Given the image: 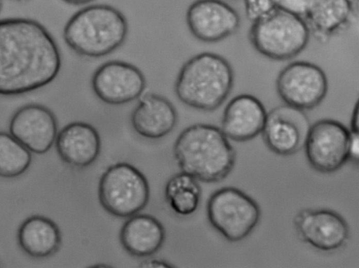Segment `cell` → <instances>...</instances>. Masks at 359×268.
<instances>
[{"mask_svg": "<svg viewBox=\"0 0 359 268\" xmlns=\"http://www.w3.org/2000/svg\"><path fill=\"white\" fill-rule=\"evenodd\" d=\"M61 65L57 44L42 24L24 17L0 20V95L42 88L55 79Z\"/></svg>", "mask_w": 359, "mask_h": 268, "instance_id": "1", "label": "cell"}, {"mask_svg": "<svg viewBox=\"0 0 359 268\" xmlns=\"http://www.w3.org/2000/svg\"><path fill=\"white\" fill-rule=\"evenodd\" d=\"M182 171L204 183L225 179L236 163V151L221 129L210 124H195L184 129L173 146Z\"/></svg>", "mask_w": 359, "mask_h": 268, "instance_id": "2", "label": "cell"}, {"mask_svg": "<svg viewBox=\"0 0 359 268\" xmlns=\"http://www.w3.org/2000/svg\"><path fill=\"white\" fill-rule=\"evenodd\" d=\"M234 72L223 56L203 52L188 59L175 83L178 99L193 108L212 111L220 107L231 92Z\"/></svg>", "mask_w": 359, "mask_h": 268, "instance_id": "3", "label": "cell"}, {"mask_svg": "<svg viewBox=\"0 0 359 268\" xmlns=\"http://www.w3.org/2000/svg\"><path fill=\"white\" fill-rule=\"evenodd\" d=\"M128 23L117 8L95 4L76 12L67 22L63 38L76 54L87 57L106 56L126 41Z\"/></svg>", "mask_w": 359, "mask_h": 268, "instance_id": "4", "label": "cell"}, {"mask_svg": "<svg viewBox=\"0 0 359 268\" xmlns=\"http://www.w3.org/2000/svg\"><path fill=\"white\" fill-rule=\"evenodd\" d=\"M252 22L248 34L251 45L272 60L294 58L309 41L311 32L304 19L278 8Z\"/></svg>", "mask_w": 359, "mask_h": 268, "instance_id": "5", "label": "cell"}, {"mask_svg": "<svg viewBox=\"0 0 359 268\" xmlns=\"http://www.w3.org/2000/svg\"><path fill=\"white\" fill-rule=\"evenodd\" d=\"M97 193L100 205L108 213L126 218L147 206L150 188L137 168L127 162H117L101 175Z\"/></svg>", "mask_w": 359, "mask_h": 268, "instance_id": "6", "label": "cell"}, {"mask_svg": "<svg viewBox=\"0 0 359 268\" xmlns=\"http://www.w3.org/2000/svg\"><path fill=\"white\" fill-rule=\"evenodd\" d=\"M210 225L230 242L246 238L258 225L261 210L257 202L241 190L227 186L218 189L207 202Z\"/></svg>", "mask_w": 359, "mask_h": 268, "instance_id": "7", "label": "cell"}, {"mask_svg": "<svg viewBox=\"0 0 359 268\" xmlns=\"http://www.w3.org/2000/svg\"><path fill=\"white\" fill-rule=\"evenodd\" d=\"M328 79L318 65L303 60L284 66L276 80L277 93L287 105L306 111L319 106L327 96Z\"/></svg>", "mask_w": 359, "mask_h": 268, "instance_id": "8", "label": "cell"}, {"mask_svg": "<svg viewBox=\"0 0 359 268\" xmlns=\"http://www.w3.org/2000/svg\"><path fill=\"white\" fill-rule=\"evenodd\" d=\"M349 131L333 119H321L311 125L304 144L309 165L323 174L341 169L348 162Z\"/></svg>", "mask_w": 359, "mask_h": 268, "instance_id": "9", "label": "cell"}, {"mask_svg": "<svg viewBox=\"0 0 359 268\" xmlns=\"http://www.w3.org/2000/svg\"><path fill=\"white\" fill-rule=\"evenodd\" d=\"M146 85L144 75L139 68L121 60L103 63L91 78V87L95 96L110 105H121L137 99Z\"/></svg>", "mask_w": 359, "mask_h": 268, "instance_id": "10", "label": "cell"}, {"mask_svg": "<svg viewBox=\"0 0 359 268\" xmlns=\"http://www.w3.org/2000/svg\"><path fill=\"white\" fill-rule=\"evenodd\" d=\"M310 126L304 111L284 104L267 113L261 134L271 151L290 156L304 148Z\"/></svg>", "mask_w": 359, "mask_h": 268, "instance_id": "11", "label": "cell"}, {"mask_svg": "<svg viewBox=\"0 0 359 268\" xmlns=\"http://www.w3.org/2000/svg\"><path fill=\"white\" fill-rule=\"evenodd\" d=\"M293 224L302 241L323 251L340 248L349 237L346 220L330 209H302L294 216Z\"/></svg>", "mask_w": 359, "mask_h": 268, "instance_id": "12", "label": "cell"}, {"mask_svg": "<svg viewBox=\"0 0 359 268\" xmlns=\"http://www.w3.org/2000/svg\"><path fill=\"white\" fill-rule=\"evenodd\" d=\"M186 22L196 39L216 43L238 30L241 17L236 9L222 0H196L187 8Z\"/></svg>", "mask_w": 359, "mask_h": 268, "instance_id": "13", "label": "cell"}, {"mask_svg": "<svg viewBox=\"0 0 359 268\" xmlns=\"http://www.w3.org/2000/svg\"><path fill=\"white\" fill-rule=\"evenodd\" d=\"M57 121L48 107L36 103L25 104L12 115L10 134L30 152L46 153L55 143Z\"/></svg>", "mask_w": 359, "mask_h": 268, "instance_id": "14", "label": "cell"}, {"mask_svg": "<svg viewBox=\"0 0 359 268\" xmlns=\"http://www.w3.org/2000/svg\"><path fill=\"white\" fill-rule=\"evenodd\" d=\"M60 160L70 167L83 169L98 158L102 142L99 132L92 125L75 121L65 125L55 141Z\"/></svg>", "mask_w": 359, "mask_h": 268, "instance_id": "15", "label": "cell"}, {"mask_svg": "<svg viewBox=\"0 0 359 268\" xmlns=\"http://www.w3.org/2000/svg\"><path fill=\"white\" fill-rule=\"evenodd\" d=\"M267 112L262 101L249 94L232 98L223 111L221 130L237 142L250 141L262 132Z\"/></svg>", "mask_w": 359, "mask_h": 268, "instance_id": "16", "label": "cell"}, {"mask_svg": "<svg viewBox=\"0 0 359 268\" xmlns=\"http://www.w3.org/2000/svg\"><path fill=\"white\" fill-rule=\"evenodd\" d=\"M177 122V112L166 97L147 93L131 113L130 123L133 130L148 139H158L169 134Z\"/></svg>", "mask_w": 359, "mask_h": 268, "instance_id": "17", "label": "cell"}, {"mask_svg": "<svg viewBox=\"0 0 359 268\" xmlns=\"http://www.w3.org/2000/svg\"><path fill=\"white\" fill-rule=\"evenodd\" d=\"M356 0H309L303 18L311 34L325 43L346 29L357 8Z\"/></svg>", "mask_w": 359, "mask_h": 268, "instance_id": "18", "label": "cell"}, {"mask_svg": "<svg viewBox=\"0 0 359 268\" xmlns=\"http://www.w3.org/2000/svg\"><path fill=\"white\" fill-rule=\"evenodd\" d=\"M166 233L163 224L149 214H135L123 224L119 241L123 248L136 258L154 255L163 246Z\"/></svg>", "mask_w": 359, "mask_h": 268, "instance_id": "19", "label": "cell"}, {"mask_svg": "<svg viewBox=\"0 0 359 268\" xmlns=\"http://www.w3.org/2000/svg\"><path fill=\"white\" fill-rule=\"evenodd\" d=\"M20 248L29 256L45 258L55 254L62 244L57 224L43 216L34 215L20 225L18 231Z\"/></svg>", "mask_w": 359, "mask_h": 268, "instance_id": "20", "label": "cell"}, {"mask_svg": "<svg viewBox=\"0 0 359 268\" xmlns=\"http://www.w3.org/2000/svg\"><path fill=\"white\" fill-rule=\"evenodd\" d=\"M201 194L198 181L184 171L171 176L164 189L167 204L174 213L181 216L191 215L197 210Z\"/></svg>", "mask_w": 359, "mask_h": 268, "instance_id": "21", "label": "cell"}, {"mask_svg": "<svg viewBox=\"0 0 359 268\" xmlns=\"http://www.w3.org/2000/svg\"><path fill=\"white\" fill-rule=\"evenodd\" d=\"M31 152L11 134L0 132V177L13 178L23 174L29 167Z\"/></svg>", "mask_w": 359, "mask_h": 268, "instance_id": "22", "label": "cell"}, {"mask_svg": "<svg viewBox=\"0 0 359 268\" xmlns=\"http://www.w3.org/2000/svg\"><path fill=\"white\" fill-rule=\"evenodd\" d=\"M245 15L253 22L277 8L276 0H244Z\"/></svg>", "mask_w": 359, "mask_h": 268, "instance_id": "23", "label": "cell"}, {"mask_svg": "<svg viewBox=\"0 0 359 268\" xmlns=\"http://www.w3.org/2000/svg\"><path fill=\"white\" fill-rule=\"evenodd\" d=\"M309 0H276L277 8L303 17Z\"/></svg>", "mask_w": 359, "mask_h": 268, "instance_id": "24", "label": "cell"}, {"mask_svg": "<svg viewBox=\"0 0 359 268\" xmlns=\"http://www.w3.org/2000/svg\"><path fill=\"white\" fill-rule=\"evenodd\" d=\"M348 144V162L356 167L359 162V129H350Z\"/></svg>", "mask_w": 359, "mask_h": 268, "instance_id": "25", "label": "cell"}, {"mask_svg": "<svg viewBox=\"0 0 359 268\" xmlns=\"http://www.w3.org/2000/svg\"><path fill=\"white\" fill-rule=\"evenodd\" d=\"M143 267H167L170 268L173 266L163 260L151 259L147 260L142 263Z\"/></svg>", "mask_w": 359, "mask_h": 268, "instance_id": "26", "label": "cell"}, {"mask_svg": "<svg viewBox=\"0 0 359 268\" xmlns=\"http://www.w3.org/2000/svg\"><path fill=\"white\" fill-rule=\"evenodd\" d=\"M62 1L68 4L78 6V5H83V4L88 3L94 0H62Z\"/></svg>", "mask_w": 359, "mask_h": 268, "instance_id": "27", "label": "cell"}, {"mask_svg": "<svg viewBox=\"0 0 359 268\" xmlns=\"http://www.w3.org/2000/svg\"><path fill=\"white\" fill-rule=\"evenodd\" d=\"M2 4H3V0H0V11H1V8H2Z\"/></svg>", "mask_w": 359, "mask_h": 268, "instance_id": "28", "label": "cell"}, {"mask_svg": "<svg viewBox=\"0 0 359 268\" xmlns=\"http://www.w3.org/2000/svg\"><path fill=\"white\" fill-rule=\"evenodd\" d=\"M15 1H28V0H15Z\"/></svg>", "mask_w": 359, "mask_h": 268, "instance_id": "29", "label": "cell"}]
</instances>
